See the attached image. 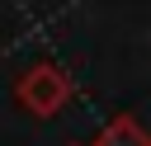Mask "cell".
I'll return each instance as SVG.
<instances>
[{
	"label": "cell",
	"mask_w": 151,
	"mask_h": 146,
	"mask_svg": "<svg viewBox=\"0 0 151 146\" xmlns=\"http://www.w3.org/2000/svg\"><path fill=\"white\" fill-rule=\"evenodd\" d=\"M14 99L28 118H57L71 99V75L57 61H33L19 80H14Z\"/></svg>",
	"instance_id": "6da1fadb"
},
{
	"label": "cell",
	"mask_w": 151,
	"mask_h": 146,
	"mask_svg": "<svg viewBox=\"0 0 151 146\" xmlns=\"http://www.w3.org/2000/svg\"><path fill=\"white\" fill-rule=\"evenodd\" d=\"M94 146H151V132L132 118V113H113L104 122V132L94 137Z\"/></svg>",
	"instance_id": "7a4b0ae2"
},
{
	"label": "cell",
	"mask_w": 151,
	"mask_h": 146,
	"mask_svg": "<svg viewBox=\"0 0 151 146\" xmlns=\"http://www.w3.org/2000/svg\"><path fill=\"white\" fill-rule=\"evenodd\" d=\"M66 146H85V141H66Z\"/></svg>",
	"instance_id": "3957f363"
}]
</instances>
